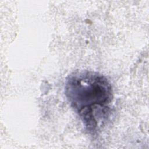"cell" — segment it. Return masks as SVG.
I'll return each mask as SVG.
<instances>
[{"label":"cell","mask_w":149,"mask_h":149,"mask_svg":"<svg viewBox=\"0 0 149 149\" xmlns=\"http://www.w3.org/2000/svg\"><path fill=\"white\" fill-rule=\"evenodd\" d=\"M65 91L86 129L95 133L109 115L113 92L108 80L97 72H76L67 79Z\"/></svg>","instance_id":"cell-1"}]
</instances>
